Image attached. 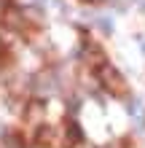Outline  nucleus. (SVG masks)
<instances>
[{
	"label": "nucleus",
	"instance_id": "obj_1",
	"mask_svg": "<svg viewBox=\"0 0 145 148\" xmlns=\"http://www.w3.org/2000/svg\"><path fill=\"white\" fill-rule=\"evenodd\" d=\"M99 81L105 84V89H110V92H124V78L116 73V67H110V65H105L99 70Z\"/></svg>",
	"mask_w": 145,
	"mask_h": 148
}]
</instances>
